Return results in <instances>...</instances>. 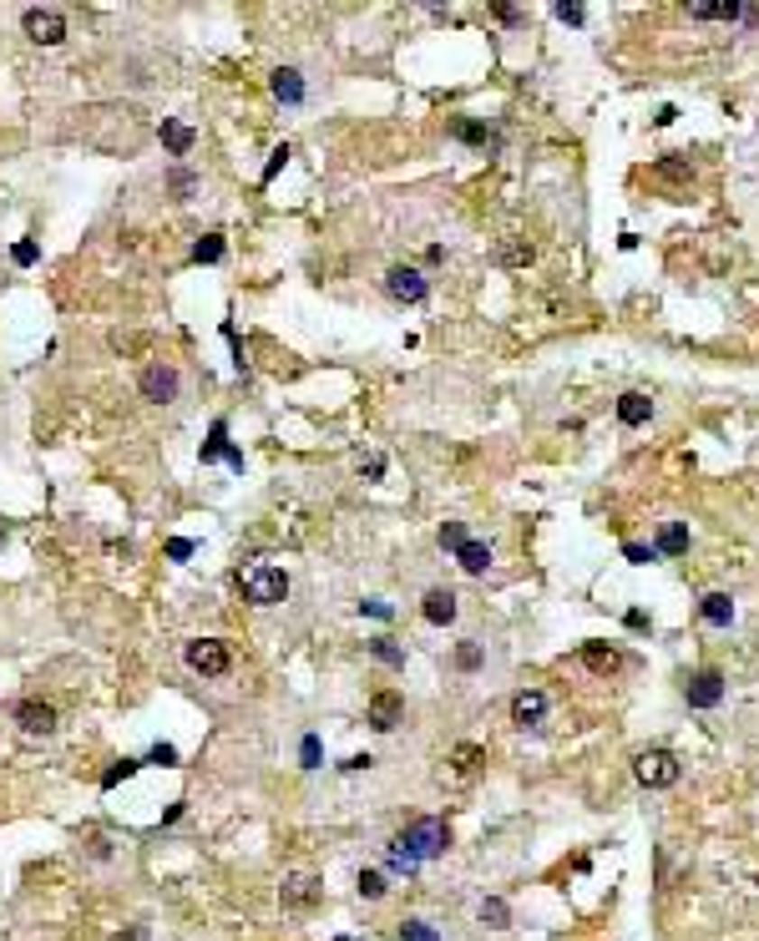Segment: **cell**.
I'll return each mask as SVG.
<instances>
[{
  "label": "cell",
  "instance_id": "cell-1",
  "mask_svg": "<svg viewBox=\"0 0 759 941\" xmlns=\"http://www.w3.org/2000/svg\"><path fill=\"white\" fill-rule=\"evenodd\" d=\"M405 851L415 855V861H436L440 851L450 845V830H446V820H436V815H425V820H415L405 835H395Z\"/></svg>",
  "mask_w": 759,
  "mask_h": 941
},
{
  "label": "cell",
  "instance_id": "cell-2",
  "mask_svg": "<svg viewBox=\"0 0 759 941\" xmlns=\"http://www.w3.org/2000/svg\"><path fill=\"white\" fill-rule=\"evenodd\" d=\"M633 774H638L643 789H673L683 770H679V760H673L669 749H643V754L633 760Z\"/></svg>",
  "mask_w": 759,
  "mask_h": 941
},
{
  "label": "cell",
  "instance_id": "cell-3",
  "mask_svg": "<svg viewBox=\"0 0 759 941\" xmlns=\"http://www.w3.org/2000/svg\"><path fill=\"white\" fill-rule=\"evenodd\" d=\"M244 597L254 607H273V603H283L289 597V572L283 567H254L244 577Z\"/></svg>",
  "mask_w": 759,
  "mask_h": 941
},
{
  "label": "cell",
  "instance_id": "cell-4",
  "mask_svg": "<svg viewBox=\"0 0 759 941\" xmlns=\"http://www.w3.org/2000/svg\"><path fill=\"white\" fill-rule=\"evenodd\" d=\"M137 390H142V400H153V405H172V400H178V390H182V374H178V364H162V360H153V364H147V370H142Z\"/></svg>",
  "mask_w": 759,
  "mask_h": 941
},
{
  "label": "cell",
  "instance_id": "cell-5",
  "mask_svg": "<svg viewBox=\"0 0 759 941\" xmlns=\"http://www.w3.org/2000/svg\"><path fill=\"white\" fill-rule=\"evenodd\" d=\"M21 31H26L36 46H61V41H66V15L51 11V5H31V11L21 15Z\"/></svg>",
  "mask_w": 759,
  "mask_h": 941
},
{
  "label": "cell",
  "instance_id": "cell-6",
  "mask_svg": "<svg viewBox=\"0 0 759 941\" xmlns=\"http://www.w3.org/2000/svg\"><path fill=\"white\" fill-rule=\"evenodd\" d=\"M188 669L193 673H208V678H223V673L233 669V653L228 643H218V638H198V643H188Z\"/></svg>",
  "mask_w": 759,
  "mask_h": 941
},
{
  "label": "cell",
  "instance_id": "cell-7",
  "mask_svg": "<svg viewBox=\"0 0 759 941\" xmlns=\"http://www.w3.org/2000/svg\"><path fill=\"white\" fill-rule=\"evenodd\" d=\"M385 294L400 299V304H425V294H430V284H425L415 269H405V263H395V269L385 273Z\"/></svg>",
  "mask_w": 759,
  "mask_h": 941
},
{
  "label": "cell",
  "instance_id": "cell-8",
  "mask_svg": "<svg viewBox=\"0 0 759 941\" xmlns=\"http://www.w3.org/2000/svg\"><path fill=\"white\" fill-rule=\"evenodd\" d=\"M683 698H689V709H719L724 704V673L704 669L689 678V688H683Z\"/></svg>",
  "mask_w": 759,
  "mask_h": 941
},
{
  "label": "cell",
  "instance_id": "cell-9",
  "mask_svg": "<svg viewBox=\"0 0 759 941\" xmlns=\"http://www.w3.org/2000/svg\"><path fill=\"white\" fill-rule=\"evenodd\" d=\"M213 461H228L238 476H244V451L228 440V420H213V430H208V446H203V466Z\"/></svg>",
  "mask_w": 759,
  "mask_h": 941
},
{
  "label": "cell",
  "instance_id": "cell-10",
  "mask_svg": "<svg viewBox=\"0 0 759 941\" xmlns=\"http://www.w3.org/2000/svg\"><path fill=\"white\" fill-rule=\"evenodd\" d=\"M400 714H405V698H400L395 688H380V694L370 698V729L375 734H390L400 724Z\"/></svg>",
  "mask_w": 759,
  "mask_h": 941
},
{
  "label": "cell",
  "instance_id": "cell-11",
  "mask_svg": "<svg viewBox=\"0 0 759 941\" xmlns=\"http://www.w3.org/2000/svg\"><path fill=\"white\" fill-rule=\"evenodd\" d=\"M15 724H21L26 734H51V729H56V709H51V704H41V698H21V704H15Z\"/></svg>",
  "mask_w": 759,
  "mask_h": 941
},
{
  "label": "cell",
  "instance_id": "cell-12",
  "mask_svg": "<svg viewBox=\"0 0 759 941\" xmlns=\"http://www.w3.org/2000/svg\"><path fill=\"white\" fill-rule=\"evenodd\" d=\"M279 901H283V911H310V906L319 901V881H314V876H294V881H283Z\"/></svg>",
  "mask_w": 759,
  "mask_h": 941
},
{
  "label": "cell",
  "instance_id": "cell-13",
  "mask_svg": "<svg viewBox=\"0 0 759 941\" xmlns=\"http://www.w3.org/2000/svg\"><path fill=\"white\" fill-rule=\"evenodd\" d=\"M547 719V694L541 688H522V694L512 698V724H522V729H532V724Z\"/></svg>",
  "mask_w": 759,
  "mask_h": 941
},
{
  "label": "cell",
  "instance_id": "cell-14",
  "mask_svg": "<svg viewBox=\"0 0 759 941\" xmlns=\"http://www.w3.org/2000/svg\"><path fill=\"white\" fill-rule=\"evenodd\" d=\"M421 613H425V623H436V628L456 623V593H450V587H430L425 603H421Z\"/></svg>",
  "mask_w": 759,
  "mask_h": 941
},
{
  "label": "cell",
  "instance_id": "cell-15",
  "mask_svg": "<svg viewBox=\"0 0 759 941\" xmlns=\"http://www.w3.org/2000/svg\"><path fill=\"white\" fill-rule=\"evenodd\" d=\"M273 97H279L283 106L304 102V77H299L294 66H279V71H273Z\"/></svg>",
  "mask_w": 759,
  "mask_h": 941
},
{
  "label": "cell",
  "instance_id": "cell-16",
  "mask_svg": "<svg viewBox=\"0 0 759 941\" xmlns=\"http://www.w3.org/2000/svg\"><path fill=\"white\" fill-rule=\"evenodd\" d=\"M648 415H653V400H648L643 390H628V395L618 400V420H623V426H648Z\"/></svg>",
  "mask_w": 759,
  "mask_h": 941
},
{
  "label": "cell",
  "instance_id": "cell-17",
  "mask_svg": "<svg viewBox=\"0 0 759 941\" xmlns=\"http://www.w3.org/2000/svg\"><path fill=\"white\" fill-rule=\"evenodd\" d=\"M699 613H704V623H714V628H729V623H734V597L729 593H704V597H699Z\"/></svg>",
  "mask_w": 759,
  "mask_h": 941
},
{
  "label": "cell",
  "instance_id": "cell-18",
  "mask_svg": "<svg viewBox=\"0 0 759 941\" xmlns=\"http://www.w3.org/2000/svg\"><path fill=\"white\" fill-rule=\"evenodd\" d=\"M162 147H168L172 157H188L193 152V127H182V122H172V116H162Z\"/></svg>",
  "mask_w": 759,
  "mask_h": 941
},
{
  "label": "cell",
  "instance_id": "cell-19",
  "mask_svg": "<svg viewBox=\"0 0 759 941\" xmlns=\"http://www.w3.org/2000/svg\"><path fill=\"white\" fill-rule=\"evenodd\" d=\"M582 663H588L592 673H618L623 653H618V648H603V643H582Z\"/></svg>",
  "mask_w": 759,
  "mask_h": 941
},
{
  "label": "cell",
  "instance_id": "cell-20",
  "mask_svg": "<svg viewBox=\"0 0 759 941\" xmlns=\"http://www.w3.org/2000/svg\"><path fill=\"white\" fill-rule=\"evenodd\" d=\"M481 760H486L481 744H456V749H450V770H456V780H471V774L481 770Z\"/></svg>",
  "mask_w": 759,
  "mask_h": 941
},
{
  "label": "cell",
  "instance_id": "cell-21",
  "mask_svg": "<svg viewBox=\"0 0 759 941\" xmlns=\"http://www.w3.org/2000/svg\"><path fill=\"white\" fill-rule=\"evenodd\" d=\"M456 562H461L466 572H486V567H491V547H486V542H471V537H466L461 552H456Z\"/></svg>",
  "mask_w": 759,
  "mask_h": 941
},
{
  "label": "cell",
  "instance_id": "cell-22",
  "mask_svg": "<svg viewBox=\"0 0 759 941\" xmlns=\"http://www.w3.org/2000/svg\"><path fill=\"white\" fill-rule=\"evenodd\" d=\"M658 552H669V557H679V552H689V531L679 527V521H669V527L658 531Z\"/></svg>",
  "mask_w": 759,
  "mask_h": 941
},
{
  "label": "cell",
  "instance_id": "cell-23",
  "mask_svg": "<svg viewBox=\"0 0 759 941\" xmlns=\"http://www.w3.org/2000/svg\"><path fill=\"white\" fill-rule=\"evenodd\" d=\"M370 653L380 658V663H390V669H405V648H400L395 638H375V643H370Z\"/></svg>",
  "mask_w": 759,
  "mask_h": 941
},
{
  "label": "cell",
  "instance_id": "cell-24",
  "mask_svg": "<svg viewBox=\"0 0 759 941\" xmlns=\"http://www.w3.org/2000/svg\"><path fill=\"white\" fill-rule=\"evenodd\" d=\"M193 258H198V263H218V258H223V233H203V238L193 244Z\"/></svg>",
  "mask_w": 759,
  "mask_h": 941
},
{
  "label": "cell",
  "instance_id": "cell-25",
  "mask_svg": "<svg viewBox=\"0 0 759 941\" xmlns=\"http://www.w3.org/2000/svg\"><path fill=\"white\" fill-rule=\"evenodd\" d=\"M385 865H390V871H405V876H411V871H421V861H415V855L405 851L400 840H390V851H385Z\"/></svg>",
  "mask_w": 759,
  "mask_h": 941
},
{
  "label": "cell",
  "instance_id": "cell-26",
  "mask_svg": "<svg viewBox=\"0 0 759 941\" xmlns=\"http://www.w3.org/2000/svg\"><path fill=\"white\" fill-rule=\"evenodd\" d=\"M456 137H461V143H471V147H486V143H496V137H491L486 127H481V122H456Z\"/></svg>",
  "mask_w": 759,
  "mask_h": 941
},
{
  "label": "cell",
  "instance_id": "cell-27",
  "mask_svg": "<svg viewBox=\"0 0 759 941\" xmlns=\"http://www.w3.org/2000/svg\"><path fill=\"white\" fill-rule=\"evenodd\" d=\"M385 876H380V871H360V896L365 901H380V896H385Z\"/></svg>",
  "mask_w": 759,
  "mask_h": 941
},
{
  "label": "cell",
  "instance_id": "cell-28",
  "mask_svg": "<svg viewBox=\"0 0 759 941\" xmlns=\"http://www.w3.org/2000/svg\"><path fill=\"white\" fill-rule=\"evenodd\" d=\"M168 188H172V198H193L198 178H193L188 168H172V172H168Z\"/></svg>",
  "mask_w": 759,
  "mask_h": 941
},
{
  "label": "cell",
  "instance_id": "cell-29",
  "mask_svg": "<svg viewBox=\"0 0 759 941\" xmlns=\"http://www.w3.org/2000/svg\"><path fill=\"white\" fill-rule=\"evenodd\" d=\"M436 542H440V552H461V542H466V527H461V521H446V527H440V537H436Z\"/></svg>",
  "mask_w": 759,
  "mask_h": 941
},
{
  "label": "cell",
  "instance_id": "cell-30",
  "mask_svg": "<svg viewBox=\"0 0 759 941\" xmlns=\"http://www.w3.org/2000/svg\"><path fill=\"white\" fill-rule=\"evenodd\" d=\"M137 764H142V760H122V764H112V770L102 774V789L122 785V780H127V774H137Z\"/></svg>",
  "mask_w": 759,
  "mask_h": 941
},
{
  "label": "cell",
  "instance_id": "cell-31",
  "mask_svg": "<svg viewBox=\"0 0 759 941\" xmlns=\"http://www.w3.org/2000/svg\"><path fill=\"white\" fill-rule=\"evenodd\" d=\"M11 258H15V263H21V269H31V263H36V258H41L36 238H21V244L11 248Z\"/></svg>",
  "mask_w": 759,
  "mask_h": 941
},
{
  "label": "cell",
  "instance_id": "cell-32",
  "mask_svg": "<svg viewBox=\"0 0 759 941\" xmlns=\"http://www.w3.org/2000/svg\"><path fill=\"white\" fill-rule=\"evenodd\" d=\"M400 941H440L436 931L425 927V921H405V931H400Z\"/></svg>",
  "mask_w": 759,
  "mask_h": 941
},
{
  "label": "cell",
  "instance_id": "cell-33",
  "mask_svg": "<svg viewBox=\"0 0 759 941\" xmlns=\"http://www.w3.org/2000/svg\"><path fill=\"white\" fill-rule=\"evenodd\" d=\"M299 760H304V770H319V739L304 734V744H299Z\"/></svg>",
  "mask_w": 759,
  "mask_h": 941
},
{
  "label": "cell",
  "instance_id": "cell-34",
  "mask_svg": "<svg viewBox=\"0 0 759 941\" xmlns=\"http://www.w3.org/2000/svg\"><path fill=\"white\" fill-rule=\"evenodd\" d=\"M360 613H370V618H380V623H390V618H395V607H390V603H380V597H365V603H360Z\"/></svg>",
  "mask_w": 759,
  "mask_h": 941
},
{
  "label": "cell",
  "instance_id": "cell-35",
  "mask_svg": "<svg viewBox=\"0 0 759 941\" xmlns=\"http://www.w3.org/2000/svg\"><path fill=\"white\" fill-rule=\"evenodd\" d=\"M456 663H461L466 673L481 669V648H477V643H461V648H456Z\"/></svg>",
  "mask_w": 759,
  "mask_h": 941
},
{
  "label": "cell",
  "instance_id": "cell-36",
  "mask_svg": "<svg viewBox=\"0 0 759 941\" xmlns=\"http://www.w3.org/2000/svg\"><path fill=\"white\" fill-rule=\"evenodd\" d=\"M623 552H628V562H638V567H643V562H658V547H643V542H628Z\"/></svg>",
  "mask_w": 759,
  "mask_h": 941
},
{
  "label": "cell",
  "instance_id": "cell-37",
  "mask_svg": "<svg viewBox=\"0 0 759 941\" xmlns=\"http://www.w3.org/2000/svg\"><path fill=\"white\" fill-rule=\"evenodd\" d=\"M481 921H491V927H506V901H481Z\"/></svg>",
  "mask_w": 759,
  "mask_h": 941
},
{
  "label": "cell",
  "instance_id": "cell-38",
  "mask_svg": "<svg viewBox=\"0 0 759 941\" xmlns=\"http://www.w3.org/2000/svg\"><path fill=\"white\" fill-rule=\"evenodd\" d=\"M193 552H198V542H188V537H172V542H168V557H172V562H188Z\"/></svg>",
  "mask_w": 759,
  "mask_h": 941
},
{
  "label": "cell",
  "instance_id": "cell-39",
  "mask_svg": "<svg viewBox=\"0 0 759 941\" xmlns=\"http://www.w3.org/2000/svg\"><path fill=\"white\" fill-rule=\"evenodd\" d=\"M502 263H532V244H506L502 248Z\"/></svg>",
  "mask_w": 759,
  "mask_h": 941
},
{
  "label": "cell",
  "instance_id": "cell-40",
  "mask_svg": "<svg viewBox=\"0 0 759 941\" xmlns=\"http://www.w3.org/2000/svg\"><path fill=\"white\" fill-rule=\"evenodd\" d=\"M557 21H567V26H582V21H588V11H582V5H557Z\"/></svg>",
  "mask_w": 759,
  "mask_h": 941
},
{
  "label": "cell",
  "instance_id": "cell-41",
  "mask_svg": "<svg viewBox=\"0 0 759 941\" xmlns=\"http://www.w3.org/2000/svg\"><path fill=\"white\" fill-rule=\"evenodd\" d=\"M147 764H178V749H172V744H153Z\"/></svg>",
  "mask_w": 759,
  "mask_h": 941
},
{
  "label": "cell",
  "instance_id": "cell-42",
  "mask_svg": "<svg viewBox=\"0 0 759 941\" xmlns=\"http://www.w3.org/2000/svg\"><path fill=\"white\" fill-rule=\"evenodd\" d=\"M289 162V147H273V157H269V168H264V182H273V172Z\"/></svg>",
  "mask_w": 759,
  "mask_h": 941
},
{
  "label": "cell",
  "instance_id": "cell-43",
  "mask_svg": "<svg viewBox=\"0 0 759 941\" xmlns=\"http://www.w3.org/2000/svg\"><path fill=\"white\" fill-rule=\"evenodd\" d=\"M370 764H375L370 754H355V760H345V764H339V770H345V774H360V770H370Z\"/></svg>",
  "mask_w": 759,
  "mask_h": 941
},
{
  "label": "cell",
  "instance_id": "cell-44",
  "mask_svg": "<svg viewBox=\"0 0 759 941\" xmlns=\"http://www.w3.org/2000/svg\"><path fill=\"white\" fill-rule=\"evenodd\" d=\"M360 476L380 481V476H385V461H380V456H375V461H365V466H360Z\"/></svg>",
  "mask_w": 759,
  "mask_h": 941
},
{
  "label": "cell",
  "instance_id": "cell-45",
  "mask_svg": "<svg viewBox=\"0 0 759 941\" xmlns=\"http://www.w3.org/2000/svg\"><path fill=\"white\" fill-rule=\"evenodd\" d=\"M496 21H506V26H516V21H522V11H516V5H496Z\"/></svg>",
  "mask_w": 759,
  "mask_h": 941
},
{
  "label": "cell",
  "instance_id": "cell-46",
  "mask_svg": "<svg viewBox=\"0 0 759 941\" xmlns=\"http://www.w3.org/2000/svg\"><path fill=\"white\" fill-rule=\"evenodd\" d=\"M116 941H153V936H147V927H127Z\"/></svg>",
  "mask_w": 759,
  "mask_h": 941
},
{
  "label": "cell",
  "instance_id": "cell-47",
  "mask_svg": "<svg viewBox=\"0 0 759 941\" xmlns=\"http://www.w3.org/2000/svg\"><path fill=\"white\" fill-rule=\"evenodd\" d=\"M0 542H5V527H0Z\"/></svg>",
  "mask_w": 759,
  "mask_h": 941
},
{
  "label": "cell",
  "instance_id": "cell-48",
  "mask_svg": "<svg viewBox=\"0 0 759 941\" xmlns=\"http://www.w3.org/2000/svg\"><path fill=\"white\" fill-rule=\"evenodd\" d=\"M754 890H759V876H754Z\"/></svg>",
  "mask_w": 759,
  "mask_h": 941
},
{
  "label": "cell",
  "instance_id": "cell-49",
  "mask_svg": "<svg viewBox=\"0 0 759 941\" xmlns=\"http://www.w3.org/2000/svg\"><path fill=\"white\" fill-rule=\"evenodd\" d=\"M339 941H349V936H339Z\"/></svg>",
  "mask_w": 759,
  "mask_h": 941
}]
</instances>
